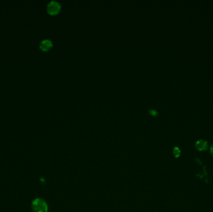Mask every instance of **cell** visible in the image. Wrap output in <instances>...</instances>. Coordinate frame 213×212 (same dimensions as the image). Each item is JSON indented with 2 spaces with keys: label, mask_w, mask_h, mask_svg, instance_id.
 <instances>
[{
  "label": "cell",
  "mask_w": 213,
  "mask_h": 212,
  "mask_svg": "<svg viewBox=\"0 0 213 212\" xmlns=\"http://www.w3.org/2000/svg\"><path fill=\"white\" fill-rule=\"evenodd\" d=\"M32 208L34 212H46L47 210L46 203L41 199L35 200L33 202Z\"/></svg>",
  "instance_id": "obj_1"
},
{
  "label": "cell",
  "mask_w": 213,
  "mask_h": 212,
  "mask_svg": "<svg viewBox=\"0 0 213 212\" xmlns=\"http://www.w3.org/2000/svg\"><path fill=\"white\" fill-rule=\"evenodd\" d=\"M61 10L60 4L55 1H50L47 5V11L49 14L55 15L58 14Z\"/></svg>",
  "instance_id": "obj_2"
},
{
  "label": "cell",
  "mask_w": 213,
  "mask_h": 212,
  "mask_svg": "<svg viewBox=\"0 0 213 212\" xmlns=\"http://www.w3.org/2000/svg\"><path fill=\"white\" fill-rule=\"evenodd\" d=\"M195 147L197 150L199 151H206L208 148V143L204 139H200L196 141L195 143Z\"/></svg>",
  "instance_id": "obj_3"
},
{
  "label": "cell",
  "mask_w": 213,
  "mask_h": 212,
  "mask_svg": "<svg viewBox=\"0 0 213 212\" xmlns=\"http://www.w3.org/2000/svg\"><path fill=\"white\" fill-rule=\"evenodd\" d=\"M52 47V42L49 39H44L43 40L40 45H39V48L43 51H47L49 50Z\"/></svg>",
  "instance_id": "obj_4"
},
{
  "label": "cell",
  "mask_w": 213,
  "mask_h": 212,
  "mask_svg": "<svg viewBox=\"0 0 213 212\" xmlns=\"http://www.w3.org/2000/svg\"><path fill=\"white\" fill-rule=\"evenodd\" d=\"M180 150L178 147H175L174 149V154L175 155L176 157V158H178V157L180 155Z\"/></svg>",
  "instance_id": "obj_5"
},
{
  "label": "cell",
  "mask_w": 213,
  "mask_h": 212,
  "mask_svg": "<svg viewBox=\"0 0 213 212\" xmlns=\"http://www.w3.org/2000/svg\"><path fill=\"white\" fill-rule=\"evenodd\" d=\"M149 113H150V114H152V115H158V112L156 110H155V109H153L149 110Z\"/></svg>",
  "instance_id": "obj_6"
},
{
  "label": "cell",
  "mask_w": 213,
  "mask_h": 212,
  "mask_svg": "<svg viewBox=\"0 0 213 212\" xmlns=\"http://www.w3.org/2000/svg\"><path fill=\"white\" fill-rule=\"evenodd\" d=\"M210 152H211V154L213 156V144L211 145V146L210 147Z\"/></svg>",
  "instance_id": "obj_7"
}]
</instances>
